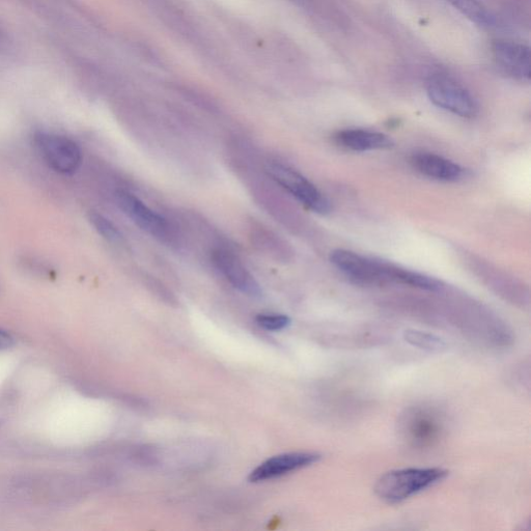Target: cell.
<instances>
[{"label": "cell", "instance_id": "obj_1", "mask_svg": "<svg viewBox=\"0 0 531 531\" xmlns=\"http://www.w3.org/2000/svg\"><path fill=\"white\" fill-rule=\"evenodd\" d=\"M449 470L441 467H409L390 470L375 485L376 495L389 505L422 493L449 477Z\"/></svg>", "mask_w": 531, "mask_h": 531}, {"label": "cell", "instance_id": "obj_2", "mask_svg": "<svg viewBox=\"0 0 531 531\" xmlns=\"http://www.w3.org/2000/svg\"><path fill=\"white\" fill-rule=\"evenodd\" d=\"M399 427L403 439L412 449H430L444 436L447 417L432 405H416L402 414Z\"/></svg>", "mask_w": 531, "mask_h": 531}, {"label": "cell", "instance_id": "obj_3", "mask_svg": "<svg viewBox=\"0 0 531 531\" xmlns=\"http://www.w3.org/2000/svg\"><path fill=\"white\" fill-rule=\"evenodd\" d=\"M429 99L437 107L465 119L479 114V104L472 94L453 76L435 72L426 82Z\"/></svg>", "mask_w": 531, "mask_h": 531}, {"label": "cell", "instance_id": "obj_4", "mask_svg": "<svg viewBox=\"0 0 531 531\" xmlns=\"http://www.w3.org/2000/svg\"><path fill=\"white\" fill-rule=\"evenodd\" d=\"M265 172L277 185L293 195L306 208L318 214H327L330 211V203L320 190L300 173L277 162H269Z\"/></svg>", "mask_w": 531, "mask_h": 531}, {"label": "cell", "instance_id": "obj_5", "mask_svg": "<svg viewBox=\"0 0 531 531\" xmlns=\"http://www.w3.org/2000/svg\"><path fill=\"white\" fill-rule=\"evenodd\" d=\"M35 144L42 159L53 171L70 175L79 169L82 154L72 139L58 134L39 133L35 137Z\"/></svg>", "mask_w": 531, "mask_h": 531}, {"label": "cell", "instance_id": "obj_6", "mask_svg": "<svg viewBox=\"0 0 531 531\" xmlns=\"http://www.w3.org/2000/svg\"><path fill=\"white\" fill-rule=\"evenodd\" d=\"M117 203L122 211L131 218L136 225L160 240L161 242H173L175 231L167 219L153 211L143 201L127 191H119L116 195Z\"/></svg>", "mask_w": 531, "mask_h": 531}, {"label": "cell", "instance_id": "obj_7", "mask_svg": "<svg viewBox=\"0 0 531 531\" xmlns=\"http://www.w3.org/2000/svg\"><path fill=\"white\" fill-rule=\"evenodd\" d=\"M330 261L357 284H388L383 261L362 257L346 249L333 250L330 254Z\"/></svg>", "mask_w": 531, "mask_h": 531}, {"label": "cell", "instance_id": "obj_8", "mask_svg": "<svg viewBox=\"0 0 531 531\" xmlns=\"http://www.w3.org/2000/svg\"><path fill=\"white\" fill-rule=\"evenodd\" d=\"M211 259L217 270L236 290L254 298L262 296L263 291L257 279L232 251L217 248L213 251Z\"/></svg>", "mask_w": 531, "mask_h": 531}, {"label": "cell", "instance_id": "obj_9", "mask_svg": "<svg viewBox=\"0 0 531 531\" xmlns=\"http://www.w3.org/2000/svg\"><path fill=\"white\" fill-rule=\"evenodd\" d=\"M321 455L311 452H297L273 457L249 474V482L261 483L283 477L288 473L318 463Z\"/></svg>", "mask_w": 531, "mask_h": 531}, {"label": "cell", "instance_id": "obj_10", "mask_svg": "<svg viewBox=\"0 0 531 531\" xmlns=\"http://www.w3.org/2000/svg\"><path fill=\"white\" fill-rule=\"evenodd\" d=\"M496 65L514 79L530 80V49L514 41H496L492 45Z\"/></svg>", "mask_w": 531, "mask_h": 531}, {"label": "cell", "instance_id": "obj_11", "mask_svg": "<svg viewBox=\"0 0 531 531\" xmlns=\"http://www.w3.org/2000/svg\"><path fill=\"white\" fill-rule=\"evenodd\" d=\"M411 163L418 173L438 181H457L463 174L458 164L433 153H417Z\"/></svg>", "mask_w": 531, "mask_h": 531}, {"label": "cell", "instance_id": "obj_12", "mask_svg": "<svg viewBox=\"0 0 531 531\" xmlns=\"http://www.w3.org/2000/svg\"><path fill=\"white\" fill-rule=\"evenodd\" d=\"M335 142L340 146L356 152L388 150L395 143L389 136L362 129H348L335 135Z\"/></svg>", "mask_w": 531, "mask_h": 531}, {"label": "cell", "instance_id": "obj_13", "mask_svg": "<svg viewBox=\"0 0 531 531\" xmlns=\"http://www.w3.org/2000/svg\"><path fill=\"white\" fill-rule=\"evenodd\" d=\"M458 12L471 22L492 29L497 24L495 16L479 0H447Z\"/></svg>", "mask_w": 531, "mask_h": 531}, {"label": "cell", "instance_id": "obj_14", "mask_svg": "<svg viewBox=\"0 0 531 531\" xmlns=\"http://www.w3.org/2000/svg\"><path fill=\"white\" fill-rule=\"evenodd\" d=\"M89 220L99 235H101L108 242L118 244L123 241L121 232L114 225V223L105 216L97 212H91L89 214Z\"/></svg>", "mask_w": 531, "mask_h": 531}, {"label": "cell", "instance_id": "obj_15", "mask_svg": "<svg viewBox=\"0 0 531 531\" xmlns=\"http://www.w3.org/2000/svg\"><path fill=\"white\" fill-rule=\"evenodd\" d=\"M257 324L268 331H279L290 326L291 319L286 315L260 314L256 318Z\"/></svg>", "mask_w": 531, "mask_h": 531}, {"label": "cell", "instance_id": "obj_16", "mask_svg": "<svg viewBox=\"0 0 531 531\" xmlns=\"http://www.w3.org/2000/svg\"><path fill=\"white\" fill-rule=\"evenodd\" d=\"M409 342L413 343L417 347L421 348H439L441 347V342L439 339L434 337V335L427 334L424 332L413 331L408 333Z\"/></svg>", "mask_w": 531, "mask_h": 531}, {"label": "cell", "instance_id": "obj_17", "mask_svg": "<svg viewBox=\"0 0 531 531\" xmlns=\"http://www.w3.org/2000/svg\"><path fill=\"white\" fill-rule=\"evenodd\" d=\"M14 339L12 338V335L5 331L0 329V350H6L13 346Z\"/></svg>", "mask_w": 531, "mask_h": 531}, {"label": "cell", "instance_id": "obj_18", "mask_svg": "<svg viewBox=\"0 0 531 531\" xmlns=\"http://www.w3.org/2000/svg\"><path fill=\"white\" fill-rule=\"evenodd\" d=\"M7 43L5 35L0 31V49H3Z\"/></svg>", "mask_w": 531, "mask_h": 531}]
</instances>
